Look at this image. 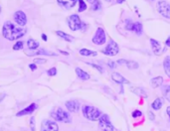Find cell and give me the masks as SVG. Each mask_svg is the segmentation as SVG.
<instances>
[{
  "instance_id": "cell-1",
  "label": "cell",
  "mask_w": 170,
  "mask_h": 131,
  "mask_svg": "<svg viewBox=\"0 0 170 131\" xmlns=\"http://www.w3.org/2000/svg\"><path fill=\"white\" fill-rule=\"evenodd\" d=\"M27 30L25 28H18L15 27L10 21H6L2 28V34L4 38L9 40V41H14V40L23 37L26 34Z\"/></svg>"
},
{
  "instance_id": "cell-2",
  "label": "cell",
  "mask_w": 170,
  "mask_h": 131,
  "mask_svg": "<svg viewBox=\"0 0 170 131\" xmlns=\"http://www.w3.org/2000/svg\"><path fill=\"white\" fill-rule=\"evenodd\" d=\"M83 114H84V116L87 119L92 120V121L98 120L102 115L100 109H98L97 107L90 106V105H86L83 107Z\"/></svg>"
},
{
  "instance_id": "cell-3",
  "label": "cell",
  "mask_w": 170,
  "mask_h": 131,
  "mask_svg": "<svg viewBox=\"0 0 170 131\" xmlns=\"http://www.w3.org/2000/svg\"><path fill=\"white\" fill-rule=\"evenodd\" d=\"M51 116H52L55 120L60 121V122H65V123H69L72 121L71 116L68 112H66L65 110H63L60 107H56L51 111Z\"/></svg>"
},
{
  "instance_id": "cell-4",
  "label": "cell",
  "mask_w": 170,
  "mask_h": 131,
  "mask_svg": "<svg viewBox=\"0 0 170 131\" xmlns=\"http://www.w3.org/2000/svg\"><path fill=\"white\" fill-rule=\"evenodd\" d=\"M67 21H68V25L72 31H78V30H81L84 27H86V24L83 23L80 16L77 14H73V15L69 16L68 19H67Z\"/></svg>"
},
{
  "instance_id": "cell-5",
  "label": "cell",
  "mask_w": 170,
  "mask_h": 131,
  "mask_svg": "<svg viewBox=\"0 0 170 131\" xmlns=\"http://www.w3.org/2000/svg\"><path fill=\"white\" fill-rule=\"evenodd\" d=\"M100 123H98V126H100V129L102 131H113L114 127L110 122L109 116L106 114H102L100 117Z\"/></svg>"
},
{
  "instance_id": "cell-6",
  "label": "cell",
  "mask_w": 170,
  "mask_h": 131,
  "mask_svg": "<svg viewBox=\"0 0 170 131\" xmlns=\"http://www.w3.org/2000/svg\"><path fill=\"white\" fill-rule=\"evenodd\" d=\"M118 52H120V47L113 40H110L108 46L105 47V49L102 51V53L106 56H109V57H113V56H116L118 54Z\"/></svg>"
},
{
  "instance_id": "cell-7",
  "label": "cell",
  "mask_w": 170,
  "mask_h": 131,
  "mask_svg": "<svg viewBox=\"0 0 170 131\" xmlns=\"http://www.w3.org/2000/svg\"><path fill=\"white\" fill-rule=\"evenodd\" d=\"M106 41V36H105V32L102 28H98L96 31V34L94 35L93 37V43L96 44V45H104Z\"/></svg>"
},
{
  "instance_id": "cell-8",
  "label": "cell",
  "mask_w": 170,
  "mask_h": 131,
  "mask_svg": "<svg viewBox=\"0 0 170 131\" xmlns=\"http://www.w3.org/2000/svg\"><path fill=\"white\" fill-rule=\"evenodd\" d=\"M157 11L163 16V17L170 19V4L166 1L161 0L157 3Z\"/></svg>"
},
{
  "instance_id": "cell-9",
  "label": "cell",
  "mask_w": 170,
  "mask_h": 131,
  "mask_svg": "<svg viewBox=\"0 0 170 131\" xmlns=\"http://www.w3.org/2000/svg\"><path fill=\"white\" fill-rule=\"evenodd\" d=\"M41 131H59V126L56 122L45 119V120L42 122Z\"/></svg>"
},
{
  "instance_id": "cell-10",
  "label": "cell",
  "mask_w": 170,
  "mask_h": 131,
  "mask_svg": "<svg viewBox=\"0 0 170 131\" xmlns=\"http://www.w3.org/2000/svg\"><path fill=\"white\" fill-rule=\"evenodd\" d=\"M14 20L19 26H25L27 23V16L23 11L19 10L14 13Z\"/></svg>"
},
{
  "instance_id": "cell-11",
  "label": "cell",
  "mask_w": 170,
  "mask_h": 131,
  "mask_svg": "<svg viewBox=\"0 0 170 131\" xmlns=\"http://www.w3.org/2000/svg\"><path fill=\"white\" fill-rule=\"evenodd\" d=\"M66 107L72 112H77L80 109V102L78 100H69L66 102Z\"/></svg>"
},
{
  "instance_id": "cell-12",
  "label": "cell",
  "mask_w": 170,
  "mask_h": 131,
  "mask_svg": "<svg viewBox=\"0 0 170 131\" xmlns=\"http://www.w3.org/2000/svg\"><path fill=\"white\" fill-rule=\"evenodd\" d=\"M150 44H151V48L153 53L155 55H160L162 53V48L160 43L155 39H150Z\"/></svg>"
},
{
  "instance_id": "cell-13",
  "label": "cell",
  "mask_w": 170,
  "mask_h": 131,
  "mask_svg": "<svg viewBox=\"0 0 170 131\" xmlns=\"http://www.w3.org/2000/svg\"><path fill=\"white\" fill-rule=\"evenodd\" d=\"M112 78H113V82H116L117 83H120V85H124V83H129V82L124 77H122V75L120 74H118V73H113L112 75Z\"/></svg>"
},
{
  "instance_id": "cell-14",
  "label": "cell",
  "mask_w": 170,
  "mask_h": 131,
  "mask_svg": "<svg viewBox=\"0 0 170 131\" xmlns=\"http://www.w3.org/2000/svg\"><path fill=\"white\" fill-rule=\"evenodd\" d=\"M37 108V104L36 103H32V104H30L28 107H26L23 110L19 111L17 113V116H23V115H27V114H31L33 112V111Z\"/></svg>"
},
{
  "instance_id": "cell-15",
  "label": "cell",
  "mask_w": 170,
  "mask_h": 131,
  "mask_svg": "<svg viewBox=\"0 0 170 131\" xmlns=\"http://www.w3.org/2000/svg\"><path fill=\"white\" fill-rule=\"evenodd\" d=\"M78 0H57V2L59 3V5H61L65 8H73L75 5H76Z\"/></svg>"
},
{
  "instance_id": "cell-16",
  "label": "cell",
  "mask_w": 170,
  "mask_h": 131,
  "mask_svg": "<svg viewBox=\"0 0 170 131\" xmlns=\"http://www.w3.org/2000/svg\"><path fill=\"white\" fill-rule=\"evenodd\" d=\"M76 74L79 78L83 81H87V79H90V75L87 73V71H83L80 67H76Z\"/></svg>"
},
{
  "instance_id": "cell-17",
  "label": "cell",
  "mask_w": 170,
  "mask_h": 131,
  "mask_svg": "<svg viewBox=\"0 0 170 131\" xmlns=\"http://www.w3.org/2000/svg\"><path fill=\"white\" fill-rule=\"evenodd\" d=\"M130 90L140 97H147V93H146L145 90L143 89H141V87H131Z\"/></svg>"
},
{
  "instance_id": "cell-18",
  "label": "cell",
  "mask_w": 170,
  "mask_h": 131,
  "mask_svg": "<svg viewBox=\"0 0 170 131\" xmlns=\"http://www.w3.org/2000/svg\"><path fill=\"white\" fill-rule=\"evenodd\" d=\"M151 86L153 89H156V87H159L162 83H163V78L162 77H155L151 79Z\"/></svg>"
},
{
  "instance_id": "cell-19",
  "label": "cell",
  "mask_w": 170,
  "mask_h": 131,
  "mask_svg": "<svg viewBox=\"0 0 170 131\" xmlns=\"http://www.w3.org/2000/svg\"><path fill=\"white\" fill-rule=\"evenodd\" d=\"M163 67H164V71H165L166 75L170 78V56L165 57L164 62H163Z\"/></svg>"
},
{
  "instance_id": "cell-20",
  "label": "cell",
  "mask_w": 170,
  "mask_h": 131,
  "mask_svg": "<svg viewBox=\"0 0 170 131\" xmlns=\"http://www.w3.org/2000/svg\"><path fill=\"white\" fill-rule=\"evenodd\" d=\"M80 55L85 56V57H96L98 53L94 51L88 50V49H82V50H80Z\"/></svg>"
},
{
  "instance_id": "cell-21",
  "label": "cell",
  "mask_w": 170,
  "mask_h": 131,
  "mask_svg": "<svg viewBox=\"0 0 170 131\" xmlns=\"http://www.w3.org/2000/svg\"><path fill=\"white\" fill-rule=\"evenodd\" d=\"M133 31L135 32L136 35L140 36L142 34V31H143L142 24L140 22H134V24H133Z\"/></svg>"
},
{
  "instance_id": "cell-22",
  "label": "cell",
  "mask_w": 170,
  "mask_h": 131,
  "mask_svg": "<svg viewBox=\"0 0 170 131\" xmlns=\"http://www.w3.org/2000/svg\"><path fill=\"white\" fill-rule=\"evenodd\" d=\"M56 34L59 36V37H61L62 39H64L65 41H67V42H72V41H73L72 36H70L69 34L65 33V32H62V31H57V32H56Z\"/></svg>"
},
{
  "instance_id": "cell-23",
  "label": "cell",
  "mask_w": 170,
  "mask_h": 131,
  "mask_svg": "<svg viewBox=\"0 0 170 131\" xmlns=\"http://www.w3.org/2000/svg\"><path fill=\"white\" fill-rule=\"evenodd\" d=\"M162 104H163V101H162V99L161 98H156L155 100L152 102L151 107H152L153 110H159L161 108Z\"/></svg>"
},
{
  "instance_id": "cell-24",
  "label": "cell",
  "mask_w": 170,
  "mask_h": 131,
  "mask_svg": "<svg viewBox=\"0 0 170 131\" xmlns=\"http://www.w3.org/2000/svg\"><path fill=\"white\" fill-rule=\"evenodd\" d=\"M124 64H125L126 67H128L129 70H136V69H138V67H139V65H138V64L136 62H134V61H126V60H125Z\"/></svg>"
},
{
  "instance_id": "cell-25",
  "label": "cell",
  "mask_w": 170,
  "mask_h": 131,
  "mask_svg": "<svg viewBox=\"0 0 170 131\" xmlns=\"http://www.w3.org/2000/svg\"><path fill=\"white\" fill-rule=\"evenodd\" d=\"M35 55H47V56H56V54L55 53H52V52H47L46 50L44 49H41V50H39L37 52H34V53L32 54H30L28 56H35Z\"/></svg>"
},
{
  "instance_id": "cell-26",
  "label": "cell",
  "mask_w": 170,
  "mask_h": 131,
  "mask_svg": "<svg viewBox=\"0 0 170 131\" xmlns=\"http://www.w3.org/2000/svg\"><path fill=\"white\" fill-rule=\"evenodd\" d=\"M27 45H28L29 49L35 50V49H37V48L39 47V43L36 41V40H34V39H29L28 42H27Z\"/></svg>"
},
{
  "instance_id": "cell-27",
  "label": "cell",
  "mask_w": 170,
  "mask_h": 131,
  "mask_svg": "<svg viewBox=\"0 0 170 131\" xmlns=\"http://www.w3.org/2000/svg\"><path fill=\"white\" fill-rule=\"evenodd\" d=\"M79 1V12H84L85 10H87V4L85 3L84 0H78Z\"/></svg>"
},
{
  "instance_id": "cell-28",
  "label": "cell",
  "mask_w": 170,
  "mask_h": 131,
  "mask_svg": "<svg viewBox=\"0 0 170 131\" xmlns=\"http://www.w3.org/2000/svg\"><path fill=\"white\" fill-rule=\"evenodd\" d=\"M133 24L134 22H132L131 20H125V28H126V30H128V31H133Z\"/></svg>"
},
{
  "instance_id": "cell-29",
  "label": "cell",
  "mask_w": 170,
  "mask_h": 131,
  "mask_svg": "<svg viewBox=\"0 0 170 131\" xmlns=\"http://www.w3.org/2000/svg\"><path fill=\"white\" fill-rule=\"evenodd\" d=\"M163 91H164V95H165L166 99H167L168 101H170V86H164Z\"/></svg>"
},
{
  "instance_id": "cell-30",
  "label": "cell",
  "mask_w": 170,
  "mask_h": 131,
  "mask_svg": "<svg viewBox=\"0 0 170 131\" xmlns=\"http://www.w3.org/2000/svg\"><path fill=\"white\" fill-rule=\"evenodd\" d=\"M101 5H102V3H101L100 0H97V1H94V2L92 4V9H93L94 11H97V10H98V9L101 8Z\"/></svg>"
},
{
  "instance_id": "cell-31",
  "label": "cell",
  "mask_w": 170,
  "mask_h": 131,
  "mask_svg": "<svg viewBox=\"0 0 170 131\" xmlns=\"http://www.w3.org/2000/svg\"><path fill=\"white\" fill-rule=\"evenodd\" d=\"M23 42H21V41H19V42H17L16 44H15V45L13 46V50H15V51H19V50H22L23 49Z\"/></svg>"
},
{
  "instance_id": "cell-32",
  "label": "cell",
  "mask_w": 170,
  "mask_h": 131,
  "mask_svg": "<svg viewBox=\"0 0 170 131\" xmlns=\"http://www.w3.org/2000/svg\"><path fill=\"white\" fill-rule=\"evenodd\" d=\"M88 64L89 66H91V67H94V69L96 70H98V71H100V73H104V70H102V67H100V66H98V65H96V64H92V63H87Z\"/></svg>"
},
{
  "instance_id": "cell-33",
  "label": "cell",
  "mask_w": 170,
  "mask_h": 131,
  "mask_svg": "<svg viewBox=\"0 0 170 131\" xmlns=\"http://www.w3.org/2000/svg\"><path fill=\"white\" fill-rule=\"evenodd\" d=\"M36 124H35V117L32 116L30 119V127H31V129H32V131H35L36 130V126H35Z\"/></svg>"
},
{
  "instance_id": "cell-34",
  "label": "cell",
  "mask_w": 170,
  "mask_h": 131,
  "mask_svg": "<svg viewBox=\"0 0 170 131\" xmlns=\"http://www.w3.org/2000/svg\"><path fill=\"white\" fill-rule=\"evenodd\" d=\"M47 73H48V75H50V77H54V75H56V74H57V69L56 67H51Z\"/></svg>"
},
{
  "instance_id": "cell-35",
  "label": "cell",
  "mask_w": 170,
  "mask_h": 131,
  "mask_svg": "<svg viewBox=\"0 0 170 131\" xmlns=\"http://www.w3.org/2000/svg\"><path fill=\"white\" fill-rule=\"evenodd\" d=\"M141 115H142V113L140 110H134L132 112V117H134V118L139 117V116H141Z\"/></svg>"
},
{
  "instance_id": "cell-36",
  "label": "cell",
  "mask_w": 170,
  "mask_h": 131,
  "mask_svg": "<svg viewBox=\"0 0 170 131\" xmlns=\"http://www.w3.org/2000/svg\"><path fill=\"white\" fill-rule=\"evenodd\" d=\"M46 60L45 59H35L34 60V64H45Z\"/></svg>"
},
{
  "instance_id": "cell-37",
  "label": "cell",
  "mask_w": 170,
  "mask_h": 131,
  "mask_svg": "<svg viewBox=\"0 0 170 131\" xmlns=\"http://www.w3.org/2000/svg\"><path fill=\"white\" fill-rule=\"evenodd\" d=\"M108 66L110 67V69H114V67H116V63H114V62H112V61H109V62L108 63Z\"/></svg>"
},
{
  "instance_id": "cell-38",
  "label": "cell",
  "mask_w": 170,
  "mask_h": 131,
  "mask_svg": "<svg viewBox=\"0 0 170 131\" xmlns=\"http://www.w3.org/2000/svg\"><path fill=\"white\" fill-rule=\"evenodd\" d=\"M148 117H149L150 120H154V119H155V115H154L151 111H149V112H148Z\"/></svg>"
},
{
  "instance_id": "cell-39",
  "label": "cell",
  "mask_w": 170,
  "mask_h": 131,
  "mask_svg": "<svg viewBox=\"0 0 170 131\" xmlns=\"http://www.w3.org/2000/svg\"><path fill=\"white\" fill-rule=\"evenodd\" d=\"M29 67L32 71H36V69H37V66H36V64H30L29 65Z\"/></svg>"
},
{
  "instance_id": "cell-40",
  "label": "cell",
  "mask_w": 170,
  "mask_h": 131,
  "mask_svg": "<svg viewBox=\"0 0 170 131\" xmlns=\"http://www.w3.org/2000/svg\"><path fill=\"white\" fill-rule=\"evenodd\" d=\"M165 45H166V47L170 48V37H168V38H167V40H166V43H165Z\"/></svg>"
},
{
  "instance_id": "cell-41",
  "label": "cell",
  "mask_w": 170,
  "mask_h": 131,
  "mask_svg": "<svg viewBox=\"0 0 170 131\" xmlns=\"http://www.w3.org/2000/svg\"><path fill=\"white\" fill-rule=\"evenodd\" d=\"M166 112H167L168 116H169V119H170V106L167 107V109H166Z\"/></svg>"
},
{
  "instance_id": "cell-42",
  "label": "cell",
  "mask_w": 170,
  "mask_h": 131,
  "mask_svg": "<svg viewBox=\"0 0 170 131\" xmlns=\"http://www.w3.org/2000/svg\"><path fill=\"white\" fill-rule=\"evenodd\" d=\"M60 53H61V54H63V55L69 56V53H67V52H64V51H62V50H60Z\"/></svg>"
},
{
  "instance_id": "cell-43",
  "label": "cell",
  "mask_w": 170,
  "mask_h": 131,
  "mask_svg": "<svg viewBox=\"0 0 170 131\" xmlns=\"http://www.w3.org/2000/svg\"><path fill=\"white\" fill-rule=\"evenodd\" d=\"M42 39L44 40V41H47V36L45 34H42Z\"/></svg>"
},
{
  "instance_id": "cell-44",
  "label": "cell",
  "mask_w": 170,
  "mask_h": 131,
  "mask_svg": "<svg viewBox=\"0 0 170 131\" xmlns=\"http://www.w3.org/2000/svg\"><path fill=\"white\" fill-rule=\"evenodd\" d=\"M125 1V0H116V2L118 3V4H121V3H124Z\"/></svg>"
},
{
  "instance_id": "cell-45",
  "label": "cell",
  "mask_w": 170,
  "mask_h": 131,
  "mask_svg": "<svg viewBox=\"0 0 170 131\" xmlns=\"http://www.w3.org/2000/svg\"><path fill=\"white\" fill-rule=\"evenodd\" d=\"M94 1H97V0H88V2H89V3H91V4H93Z\"/></svg>"
},
{
  "instance_id": "cell-46",
  "label": "cell",
  "mask_w": 170,
  "mask_h": 131,
  "mask_svg": "<svg viewBox=\"0 0 170 131\" xmlns=\"http://www.w3.org/2000/svg\"><path fill=\"white\" fill-rule=\"evenodd\" d=\"M105 1H108V2H112L113 0H105Z\"/></svg>"
},
{
  "instance_id": "cell-47",
  "label": "cell",
  "mask_w": 170,
  "mask_h": 131,
  "mask_svg": "<svg viewBox=\"0 0 170 131\" xmlns=\"http://www.w3.org/2000/svg\"><path fill=\"white\" fill-rule=\"evenodd\" d=\"M150 1H153V0H150Z\"/></svg>"
}]
</instances>
